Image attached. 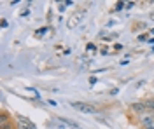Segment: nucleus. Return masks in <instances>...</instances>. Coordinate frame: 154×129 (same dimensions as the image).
Segmentation results:
<instances>
[{
    "label": "nucleus",
    "instance_id": "20e7f679",
    "mask_svg": "<svg viewBox=\"0 0 154 129\" xmlns=\"http://www.w3.org/2000/svg\"><path fill=\"white\" fill-rule=\"evenodd\" d=\"M131 110L137 112V113H145L147 110H145V103H133L131 105Z\"/></svg>",
    "mask_w": 154,
    "mask_h": 129
},
{
    "label": "nucleus",
    "instance_id": "39448f33",
    "mask_svg": "<svg viewBox=\"0 0 154 129\" xmlns=\"http://www.w3.org/2000/svg\"><path fill=\"white\" fill-rule=\"evenodd\" d=\"M0 129H18V122H12V119H9L7 122L0 124Z\"/></svg>",
    "mask_w": 154,
    "mask_h": 129
},
{
    "label": "nucleus",
    "instance_id": "7ed1b4c3",
    "mask_svg": "<svg viewBox=\"0 0 154 129\" xmlns=\"http://www.w3.org/2000/svg\"><path fill=\"white\" fill-rule=\"evenodd\" d=\"M82 19V12H75L70 19H68V23H67V26L68 28H75L77 25H79V21Z\"/></svg>",
    "mask_w": 154,
    "mask_h": 129
},
{
    "label": "nucleus",
    "instance_id": "f03ea898",
    "mask_svg": "<svg viewBox=\"0 0 154 129\" xmlns=\"http://www.w3.org/2000/svg\"><path fill=\"white\" fill-rule=\"evenodd\" d=\"M16 122H18V129H35L33 122L30 119H26V117H23V115H18Z\"/></svg>",
    "mask_w": 154,
    "mask_h": 129
},
{
    "label": "nucleus",
    "instance_id": "f257e3e1",
    "mask_svg": "<svg viewBox=\"0 0 154 129\" xmlns=\"http://www.w3.org/2000/svg\"><path fill=\"white\" fill-rule=\"evenodd\" d=\"M72 107L82 113H96V107L89 105V103H72Z\"/></svg>",
    "mask_w": 154,
    "mask_h": 129
}]
</instances>
